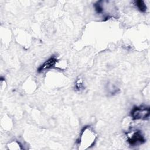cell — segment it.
<instances>
[{
	"mask_svg": "<svg viewBox=\"0 0 150 150\" xmlns=\"http://www.w3.org/2000/svg\"><path fill=\"white\" fill-rule=\"evenodd\" d=\"M97 138L94 131L90 127L86 126L81 130L78 141L79 149H86L93 146Z\"/></svg>",
	"mask_w": 150,
	"mask_h": 150,
	"instance_id": "cell-1",
	"label": "cell"
},
{
	"mask_svg": "<svg viewBox=\"0 0 150 150\" xmlns=\"http://www.w3.org/2000/svg\"><path fill=\"white\" fill-rule=\"evenodd\" d=\"M149 107L141 105L134 107L131 111V116L133 120H145L149 117Z\"/></svg>",
	"mask_w": 150,
	"mask_h": 150,
	"instance_id": "cell-2",
	"label": "cell"
},
{
	"mask_svg": "<svg viewBox=\"0 0 150 150\" xmlns=\"http://www.w3.org/2000/svg\"><path fill=\"white\" fill-rule=\"evenodd\" d=\"M127 142L131 146H138L145 142V138L140 130H135L128 135Z\"/></svg>",
	"mask_w": 150,
	"mask_h": 150,
	"instance_id": "cell-3",
	"label": "cell"
},
{
	"mask_svg": "<svg viewBox=\"0 0 150 150\" xmlns=\"http://www.w3.org/2000/svg\"><path fill=\"white\" fill-rule=\"evenodd\" d=\"M57 59L55 56H53L50 57L49 59H47L46 61H45L38 69V71L39 72L43 71L46 70L50 69L51 68H53L55 66L56 63H57Z\"/></svg>",
	"mask_w": 150,
	"mask_h": 150,
	"instance_id": "cell-4",
	"label": "cell"
},
{
	"mask_svg": "<svg viewBox=\"0 0 150 150\" xmlns=\"http://www.w3.org/2000/svg\"><path fill=\"white\" fill-rule=\"evenodd\" d=\"M135 5L137 6L138 9L142 12H145L146 11V6L144 1L138 0L135 1Z\"/></svg>",
	"mask_w": 150,
	"mask_h": 150,
	"instance_id": "cell-5",
	"label": "cell"
},
{
	"mask_svg": "<svg viewBox=\"0 0 150 150\" xmlns=\"http://www.w3.org/2000/svg\"><path fill=\"white\" fill-rule=\"evenodd\" d=\"M76 88L78 90H80L83 88V85L81 80H78L76 83Z\"/></svg>",
	"mask_w": 150,
	"mask_h": 150,
	"instance_id": "cell-6",
	"label": "cell"
}]
</instances>
